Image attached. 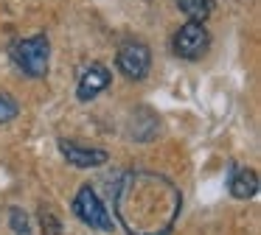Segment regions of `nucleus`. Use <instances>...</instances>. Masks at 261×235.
I'll use <instances>...</instances> for the list:
<instances>
[{
	"mask_svg": "<svg viewBox=\"0 0 261 235\" xmlns=\"http://www.w3.org/2000/svg\"><path fill=\"white\" fill-rule=\"evenodd\" d=\"M40 224H42V232L45 235H62V227H59L57 216L51 210H42L40 213Z\"/></svg>",
	"mask_w": 261,
	"mask_h": 235,
	"instance_id": "12",
	"label": "nucleus"
},
{
	"mask_svg": "<svg viewBox=\"0 0 261 235\" xmlns=\"http://www.w3.org/2000/svg\"><path fill=\"white\" fill-rule=\"evenodd\" d=\"M73 213L90 229H101V232L113 229V216L104 207V201L98 199V193L93 190V185H82L79 188V193L73 196Z\"/></svg>",
	"mask_w": 261,
	"mask_h": 235,
	"instance_id": "5",
	"label": "nucleus"
},
{
	"mask_svg": "<svg viewBox=\"0 0 261 235\" xmlns=\"http://www.w3.org/2000/svg\"><path fill=\"white\" fill-rule=\"evenodd\" d=\"M59 154L70 162L73 168H98L110 160L104 149H96V145L79 143V140H59Z\"/></svg>",
	"mask_w": 261,
	"mask_h": 235,
	"instance_id": "6",
	"label": "nucleus"
},
{
	"mask_svg": "<svg viewBox=\"0 0 261 235\" xmlns=\"http://www.w3.org/2000/svg\"><path fill=\"white\" fill-rule=\"evenodd\" d=\"M12 59L17 70H23L31 78H45L48 76V62H51V39L45 34L17 39L12 45Z\"/></svg>",
	"mask_w": 261,
	"mask_h": 235,
	"instance_id": "2",
	"label": "nucleus"
},
{
	"mask_svg": "<svg viewBox=\"0 0 261 235\" xmlns=\"http://www.w3.org/2000/svg\"><path fill=\"white\" fill-rule=\"evenodd\" d=\"M115 67L129 81H143L152 70V50L138 39H124L115 50Z\"/></svg>",
	"mask_w": 261,
	"mask_h": 235,
	"instance_id": "4",
	"label": "nucleus"
},
{
	"mask_svg": "<svg viewBox=\"0 0 261 235\" xmlns=\"http://www.w3.org/2000/svg\"><path fill=\"white\" fill-rule=\"evenodd\" d=\"M17 115H20V104H17V98L0 90V126L12 123Z\"/></svg>",
	"mask_w": 261,
	"mask_h": 235,
	"instance_id": "10",
	"label": "nucleus"
},
{
	"mask_svg": "<svg viewBox=\"0 0 261 235\" xmlns=\"http://www.w3.org/2000/svg\"><path fill=\"white\" fill-rule=\"evenodd\" d=\"M110 81H113V73H110L101 62H93V65H87L85 73L79 76V84H76V98H79L82 104H90L93 98H98V95L110 87Z\"/></svg>",
	"mask_w": 261,
	"mask_h": 235,
	"instance_id": "7",
	"label": "nucleus"
},
{
	"mask_svg": "<svg viewBox=\"0 0 261 235\" xmlns=\"http://www.w3.org/2000/svg\"><path fill=\"white\" fill-rule=\"evenodd\" d=\"M9 227H12V235H31V224L23 207H12L9 210Z\"/></svg>",
	"mask_w": 261,
	"mask_h": 235,
	"instance_id": "11",
	"label": "nucleus"
},
{
	"mask_svg": "<svg viewBox=\"0 0 261 235\" xmlns=\"http://www.w3.org/2000/svg\"><path fill=\"white\" fill-rule=\"evenodd\" d=\"M227 190L233 199H253L258 193V177L253 168H242V165H230L227 171Z\"/></svg>",
	"mask_w": 261,
	"mask_h": 235,
	"instance_id": "8",
	"label": "nucleus"
},
{
	"mask_svg": "<svg viewBox=\"0 0 261 235\" xmlns=\"http://www.w3.org/2000/svg\"><path fill=\"white\" fill-rule=\"evenodd\" d=\"M177 9L188 17V20L205 22L214 11V0H177Z\"/></svg>",
	"mask_w": 261,
	"mask_h": 235,
	"instance_id": "9",
	"label": "nucleus"
},
{
	"mask_svg": "<svg viewBox=\"0 0 261 235\" xmlns=\"http://www.w3.org/2000/svg\"><path fill=\"white\" fill-rule=\"evenodd\" d=\"M182 210V193L154 171H124L115 182V216L129 235H169Z\"/></svg>",
	"mask_w": 261,
	"mask_h": 235,
	"instance_id": "1",
	"label": "nucleus"
},
{
	"mask_svg": "<svg viewBox=\"0 0 261 235\" xmlns=\"http://www.w3.org/2000/svg\"><path fill=\"white\" fill-rule=\"evenodd\" d=\"M171 48H174V56L186 62H199L211 48V31L205 28V22L188 20L186 25H180L174 31V39H171Z\"/></svg>",
	"mask_w": 261,
	"mask_h": 235,
	"instance_id": "3",
	"label": "nucleus"
}]
</instances>
